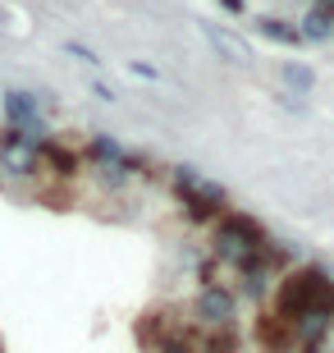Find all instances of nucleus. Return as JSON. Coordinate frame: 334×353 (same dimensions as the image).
Segmentation results:
<instances>
[{
	"mask_svg": "<svg viewBox=\"0 0 334 353\" xmlns=\"http://www.w3.org/2000/svg\"><path fill=\"white\" fill-rule=\"evenodd\" d=\"M284 83H289V88H293L298 97H302V92L316 88V74H311V69L302 65V60H284Z\"/></svg>",
	"mask_w": 334,
	"mask_h": 353,
	"instance_id": "obj_13",
	"label": "nucleus"
},
{
	"mask_svg": "<svg viewBox=\"0 0 334 353\" xmlns=\"http://www.w3.org/2000/svg\"><path fill=\"white\" fill-rule=\"evenodd\" d=\"M197 28H202L206 46L216 55H225L229 65H252V46H247L238 32H229V28H220V23H197Z\"/></svg>",
	"mask_w": 334,
	"mask_h": 353,
	"instance_id": "obj_7",
	"label": "nucleus"
},
{
	"mask_svg": "<svg viewBox=\"0 0 334 353\" xmlns=\"http://www.w3.org/2000/svg\"><path fill=\"white\" fill-rule=\"evenodd\" d=\"M65 51L74 55V60H83V65H101V60H96V51H87V46H78V41H65Z\"/></svg>",
	"mask_w": 334,
	"mask_h": 353,
	"instance_id": "obj_14",
	"label": "nucleus"
},
{
	"mask_svg": "<svg viewBox=\"0 0 334 353\" xmlns=\"http://www.w3.org/2000/svg\"><path fill=\"white\" fill-rule=\"evenodd\" d=\"M275 312L284 321H334V275L321 266H298V271H284V280L275 285Z\"/></svg>",
	"mask_w": 334,
	"mask_h": 353,
	"instance_id": "obj_1",
	"label": "nucleus"
},
{
	"mask_svg": "<svg viewBox=\"0 0 334 353\" xmlns=\"http://www.w3.org/2000/svg\"><path fill=\"white\" fill-rule=\"evenodd\" d=\"M298 32H302V41H325L334 32V14L330 10H311L307 19H302V28H298Z\"/></svg>",
	"mask_w": 334,
	"mask_h": 353,
	"instance_id": "obj_11",
	"label": "nucleus"
},
{
	"mask_svg": "<svg viewBox=\"0 0 334 353\" xmlns=\"http://www.w3.org/2000/svg\"><path fill=\"white\" fill-rule=\"evenodd\" d=\"M174 197H179V207L188 221L206 225V221H220L225 211H229V193L220 188V183L202 179L197 165H174Z\"/></svg>",
	"mask_w": 334,
	"mask_h": 353,
	"instance_id": "obj_2",
	"label": "nucleus"
},
{
	"mask_svg": "<svg viewBox=\"0 0 334 353\" xmlns=\"http://www.w3.org/2000/svg\"><path fill=\"white\" fill-rule=\"evenodd\" d=\"M87 157L96 161V165H110V161H124L129 152H124V147H119L115 138H105V133H96V138L87 143Z\"/></svg>",
	"mask_w": 334,
	"mask_h": 353,
	"instance_id": "obj_12",
	"label": "nucleus"
},
{
	"mask_svg": "<svg viewBox=\"0 0 334 353\" xmlns=\"http://www.w3.org/2000/svg\"><path fill=\"white\" fill-rule=\"evenodd\" d=\"M193 312H197V321H202L206 330L233 326V316H238V299H233V289H225V285H202Z\"/></svg>",
	"mask_w": 334,
	"mask_h": 353,
	"instance_id": "obj_4",
	"label": "nucleus"
},
{
	"mask_svg": "<svg viewBox=\"0 0 334 353\" xmlns=\"http://www.w3.org/2000/svg\"><path fill=\"white\" fill-rule=\"evenodd\" d=\"M266 225L257 221V216H243V211H225L216 221V239H211V252H216L220 262H238L243 252H252V248H261L266 243Z\"/></svg>",
	"mask_w": 334,
	"mask_h": 353,
	"instance_id": "obj_3",
	"label": "nucleus"
},
{
	"mask_svg": "<svg viewBox=\"0 0 334 353\" xmlns=\"http://www.w3.org/2000/svg\"><path fill=\"white\" fill-rule=\"evenodd\" d=\"M257 32L270 41H280V46H302V32H298V23H289V19H275V14H261L257 19Z\"/></svg>",
	"mask_w": 334,
	"mask_h": 353,
	"instance_id": "obj_9",
	"label": "nucleus"
},
{
	"mask_svg": "<svg viewBox=\"0 0 334 353\" xmlns=\"http://www.w3.org/2000/svg\"><path fill=\"white\" fill-rule=\"evenodd\" d=\"M0 105H5V124H19V129L32 138V143H41L46 138V129H41V115H37V97L32 92H0Z\"/></svg>",
	"mask_w": 334,
	"mask_h": 353,
	"instance_id": "obj_6",
	"label": "nucleus"
},
{
	"mask_svg": "<svg viewBox=\"0 0 334 353\" xmlns=\"http://www.w3.org/2000/svg\"><path fill=\"white\" fill-rule=\"evenodd\" d=\"M252 340H257L266 353H293L298 349V326L284 321V316L270 307V312H257V321H252Z\"/></svg>",
	"mask_w": 334,
	"mask_h": 353,
	"instance_id": "obj_5",
	"label": "nucleus"
},
{
	"mask_svg": "<svg viewBox=\"0 0 334 353\" xmlns=\"http://www.w3.org/2000/svg\"><path fill=\"white\" fill-rule=\"evenodd\" d=\"M156 353H202V330L197 326H174V335H169Z\"/></svg>",
	"mask_w": 334,
	"mask_h": 353,
	"instance_id": "obj_10",
	"label": "nucleus"
},
{
	"mask_svg": "<svg viewBox=\"0 0 334 353\" xmlns=\"http://www.w3.org/2000/svg\"><path fill=\"white\" fill-rule=\"evenodd\" d=\"M92 92H96V101H119V92L110 83H92Z\"/></svg>",
	"mask_w": 334,
	"mask_h": 353,
	"instance_id": "obj_15",
	"label": "nucleus"
},
{
	"mask_svg": "<svg viewBox=\"0 0 334 353\" xmlns=\"http://www.w3.org/2000/svg\"><path fill=\"white\" fill-rule=\"evenodd\" d=\"M37 157H41V165H51V170L60 174V179H74L78 165H83V157H78L74 147L55 143V138H41V143H37Z\"/></svg>",
	"mask_w": 334,
	"mask_h": 353,
	"instance_id": "obj_8",
	"label": "nucleus"
},
{
	"mask_svg": "<svg viewBox=\"0 0 334 353\" xmlns=\"http://www.w3.org/2000/svg\"><path fill=\"white\" fill-rule=\"evenodd\" d=\"M133 74H138V79H156V65H147V60H133Z\"/></svg>",
	"mask_w": 334,
	"mask_h": 353,
	"instance_id": "obj_16",
	"label": "nucleus"
},
{
	"mask_svg": "<svg viewBox=\"0 0 334 353\" xmlns=\"http://www.w3.org/2000/svg\"><path fill=\"white\" fill-rule=\"evenodd\" d=\"M220 5H225L229 14H238V10H243V0H220Z\"/></svg>",
	"mask_w": 334,
	"mask_h": 353,
	"instance_id": "obj_17",
	"label": "nucleus"
}]
</instances>
